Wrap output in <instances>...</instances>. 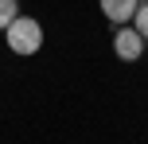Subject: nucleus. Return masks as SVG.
<instances>
[{"instance_id": "obj_1", "label": "nucleus", "mask_w": 148, "mask_h": 144, "mask_svg": "<svg viewBox=\"0 0 148 144\" xmlns=\"http://www.w3.org/2000/svg\"><path fill=\"white\" fill-rule=\"evenodd\" d=\"M4 39H8V47H12L16 55H35L39 47H43V27H39V20H31V16H16L4 27Z\"/></svg>"}, {"instance_id": "obj_2", "label": "nucleus", "mask_w": 148, "mask_h": 144, "mask_svg": "<svg viewBox=\"0 0 148 144\" xmlns=\"http://www.w3.org/2000/svg\"><path fill=\"white\" fill-rule=\"evenodd\" d=\"M113 55H117L121 62H136L144 55V35L133 23H121V27L113 31Z\"/></svg>"}, {"instance_id": "obj_3", "label": "nucleus", "mask_w": 148, "mask_h": 144, "mask_svg": "<svg viewBox=\"0 0 148 144\" xmlns=\"http://www.w3.org/2000/svg\"><path fill=\"white\" fill-rule=\"evenodd\" d=\"M101 12H105V20L109 23H129L136 16V0H101Z\"/></svg>"}, {"instance_id": "obj_4", "label": "nucleus", "mask_w": 148, "mask_h": 144, "mask_svg": "<svg viewBox=\"0 0 148 144\" xmlns=\"http://www.w3.org/2000/svg\"><path fill=\"white\" fill-rule=\"evenodd\" d=\"M20 16V0H0V31Z\"/></svg>"}, {"instance_id": "obj_5", "label": "nucleus", "mask_w": 148, "mask_h": 144, "mask_svg": "<svg viewBox=\"0 0 148 144\" xmlns=\"http://www.w3.org/2000/svg\"><path fill=\"white\" fill-rule=\"evenodd\" d=\"M133 27L144 35V43H148V4H136V16H133Z\"/></svg>"}]
</instances>
